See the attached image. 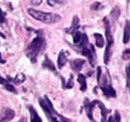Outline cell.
<instances>
[{"mask_svg": "<svg viewBox=\"0 0 130 122\" xmlns=\"http://www.w3.org/2000/svg\"><path fill=\"white\" fill-rule=\"evenodd\" d=\"M126 78H127V87L130 88V63L127 64L125 67Z\"/></svg>", "mask_w": 130, "mask_h": 122, "instance_id": "ac0fdd59", "label": "cell"}, {"mask_svg": "<svg viewBox=\"0 0 130 122\" xmlns=\"http://www.w3.org/2000/svg\"><path fill=\"white\" fill-rule=\"evenodd\" d=\"M85 63V60L83 59H74V60L70 61V66L73 71H74L75 72H79Z\"/></svg>", "mask_w": 130, "mask_h": 122, "instance_id": "8992f818", "label": "cell"}, {"mask_svg": "<svg viewBox=\"0 0 130 122\" xmlns=\"http://www.w3.org/2000/svg\"><path fill=\"white\" fill-rule=\"evenodd\" d=\"M47 2L50 6H54L57 3L60 2V0H47Z\"/></svg>", "mask_w": 130, "mask_h": 122, "instance_id": "cb8c5ba5", "label": "cell"}, {"mask_svg": "<svg viewBox=\"0 0 130 122\" xmlns=\"http://www.w3.org/2000/svg\"><path fill=\"white\" fill-rule=\"evenodd\" d=\"M6 20V13L4 12L0 8V24L4 23Z\"/></svg>", "mask_w": 130, "mask_h": 122, "instance_id": "7402d4cb", "label": "cell"}, {"mask_svg": "<svg viewBox=\"0 0 130 122\" xmlns=\"http://www.w3.org/2000/svg\"><path fill=\"white\" fill-rule=\"evenodd\" d=\"M15 112L9 108H4L0 113V122H9L14 117Z\"/></svg>", "mask_w": 130, "mask_h": 122, "instance_id": "5b68a950", "label": "cell"}, {"mask_svg": "<svg viewBox=\"0 0 130 122\" xmlns=\"http://www.w3.org/2000/svg\"><path fill=\"white\" fill-rule=\"evenodd\" d=\"M30 2L34 6H39L41 4L42 0H30Z\"/></svg>", "mask_w": 130, "mask_h": 122, "instance_id": "d4e9b609", "label": "cell"}, {"mask_svg": "<svg viewBox=\"0 0 130 122\" xmlns=\"http://www.w3.org/2000/svg\"><path fill=\"white\" fill-rule=\"evenodd\" d=\"M25 79H26V77H25V75L23 73H19V74L16 75L14 79H12V81L16 84H19V83L24 82Z\"/></svg>", "mask_w": 130, "mask_h": 122, "instance_id": "e0dca14e", "label": "cell"}, {"mask_svg": "<svg viewBox=\"0 0 130 122\" xmlns=\"http://www.w3.org/2000/svg\"><path fill=\"white\" fill-rule=\"evenodd\" d=\"M107 122H121V115L118 111H115L114 116L110 115Z\"/></svg>", "mask_w": 130, "mask_h": 122, "instance_id": "2e32d148", "label": "cell"}, {"mask_svg": "<svg viewBox=\"0 0 130 122\" xmlns=\"http://www.w3.org/2000/svg\"><path fill=\"white\" fill-rule=\"evenodd\" d=\"M7 83H8V80H6V79H4L2 77H1V75H0V84H4V85H5Z\"/></svg>", "mask_w": 130, "mask_h": 122, "instance_id": "484cf974", "label": "cell"}, {"mask_svg": "<svg viewBox=\"0 0 130 122\" xmlns=\"http://www.w3.org/2000/svg\"><path fill=\"white\" fill-rule=\"evenodd\" d=\"M37 35L35 37L30 43L27 47V56L30 58L32 63L36 62L37 57L40 52L42 50L45 45V39L43 35L39 33V31H37Z\"/></svg>", "mask_w": 130, "mask_h": 122, "instance_id": "7a4b0ae2", "label": "cell"}, {"mask_svg": "<svg viewBox=\"0 0 130 122\" xmlns=\"http://www.w3.org/2000/svg\"><path fill=\"white\" fill-rule=\"evenodd\" d=\"M77 81L80 83L81 87L80 89L82 92H85L87 89V83H86V78L82 74H79L77 77Z\"/></svg>", "mask_w": 130, "mask_h": 122, "instance_id": "7c38bea8", "label": "cell"}, {"mask_svg": "<svg viewBox=\"0 0 130 122\" xmlns=\"http://www.w3.org/2000/svg\"><path fill=\"white\" fill-rule=\"evenodd\" d=\"M42 66L43 67L49 69L52 72H55V73L56 72V67H55L54 63L51 61V60L49 58L47 55L45 56V60L43 61V63Z\"/></svg>", "mask_w": 130, "mask_h": 122, "instance_id": "8fae6325", "label": "cell"}, {"mask_svg": "<svg viewBox=\"0 0 130 122\" xmlns=\"http://www.w3.org/2000/svg\"><path fill=\"white\" fill-rule=\"evenodd\" d=\"M39 102L42 109L44 111L50 122H68V120L58 114L53 107L52 103L48 98L45 96L44 98H40Z\"/></svg>", "mask_w": 130, "mask_h": 122, "instance_id": "6da1fadb", "label": "cell"}, {"mask_svg": "<svg viewBox=\"0 0 130 122\" xmlns=\"http://www.w3.org/2000/svg\"><path fill=\"white\" fill-rule=\"evenodd\" d=\"M67 52L64 50H61L59 53L58 58V67L60 69H61L66 64L67 61V56L69 54H67Z\"/></svg>", "mask_w": 130, "mask_h": 122, "instance_id": "9c48e42d", "label": "cell"}, {"mask_svg": "<svg viewBox=\"0 0 130 122\" xmlns=\"http://www.w3.org/2000/svg\"><path fill=\"white\" fill-rule=\"evenodd\" d=\"M73 37V43L76 45H78L79 43L81 42V39L83 38V33H81L78 30H75L72 33Z\"/></svg>", "mask_w": 130, "mask_h": 122, "instance_id": "9a60e30c", "label": "cell"}, {"mask_svg": "<svg viewBox=\"0 0 130 122\" xmlns=\"http://www.w3.org/2000/svg\"><path fill=\"white\" fill-rule=\"evenodd\" d=\"M121 58L124 60H130V49H126L125 50L123 51L122 54Z\"/></svg>", "mask_w": 130, "mask_h": 122, "instance_id": "d6986e66", "label": "cell"}, {"mask_svg": "<svg viewBox=\"0 0 130 122\" xmlns=\"http://www.w3.org/2000/svg\"><path fill=\"white\" fill-rule=\"evenodd\" d=\"M28 110L30 115V122H42V120L39 116L37 112L32 106H28Z\"/></svg>", "mask_w": 130, "mask_h": 122, "instance_id": "30bf717a", "label": "cell"}, {"mask_svg": "<svg viewBox=\"0 0 130 122\" xmlns=\"http://www.w3.org/2000/svg\"><path fill=\"white\" fill-rule=\"evenodd\" d=\"M5 88H6L8 91L11 92H14V93H16V89H15V87L9 83H7L5 84Z\"/></svg>", "mask_w": 130, "mask_h": 122, "instance_id": "44dd1931", "label": "cell"}, {"mask_svg": "<svg viewBox=\"0 0 130 122\" xmlns=\"http://www.w3.org/2000/svg\"><path fill=\"white\" fill-rule=\"evenodd\" d=\"M101 89L103 92L104 95L107 98H115L117 96L115 89L112 87L111 84L106 85L105 87H102Z\"/></svg>", "mask_w": 130, "mask_h": 122, "instance_id": "ba28073f", "label": "cell"}, {"mask_svg": "<svg viewBox=\"0 0 130 122\" xmlns=\"http://www.w3.org/2000/svg\"><path fill=\"white\" fill-rule=\"evenodd\" d=\"M129 2H130V0H129Z\"/></svg>", "mask_w": 130, "mask_h": 122, "instance_id": "83f0119b", "label": "cell"}, {"mask_svg": "<svg viewBox=\"0 0 130 122\" xmlns=\"http://www.w3.org/2000/svg\"><path fill=\"white\" fill-rule=\"evenodd\" d=\"M28 14L35 20L41 21L45 24H52L59 22L61 20V16L54 13H47L36 10L32 8L28 10Z\"/></svg>", "mask_w": 130, "mask_h": 122, "instance_id": "3957f363", "label": "cell"}, {"mask_svg": "<svg viewBox=\"0 0 130 122\" xmlns=\"http://www.w3.org/2000/svg\"><path fill=\"white\" fill-rule=\"evenodd\" d=\"M130 40V20H127L124 26L123 30V42L124 44H127Z\"/></svg>", "mask_w": 130, "mask_h": 122, "instance_id": "52a82bcc", "label": "cell"}, {"mask_svg": "<svg viewBox=\"0 0 130 122\" xmlns=\"http://www.w3.org/2000/svg\"><path fill=\"white\" fill-rule=\"evenodd\" d=\"M104 22L105 25V35L107 41V44L106 47L104 56V63L107 65L109 63L110 58L112 56V47L114 45V38L111 32V28L110 25L109 21L106 18H104Z\"/></svg>", "mask_w": 130, "mask_h": 122, "instance_id": "277c9868", "label": "cell"}, {"mask_svg": "<svg viewBox=\"0 0 130 122\" xmlns=\"http://www.w3.org/2000/svg\"><path fill=\"white\" fill-rule=\"evenodd\" d=\"M0 63H5V60H4L2 58V56H1V54H0Z\"/></svg>", "mask_w": 130, "mask_h": 122, "instance_id": "4316f807", "label": "cell"}, {"mask_svg": "<svg viewBox=\"0 0 130 122\" xmlns=\"http://www.w3.org/2000/svg\"><path fill=\"white\" fill-rule=\"evenodd\" d=\"M79 20L77 16H75L74 18H73V22H72V25L71 26V27L68 29H67V32L68 33H73L74 31L77 30V28H79Z\"/></svg>", "mask_w": 130, "mask_h": 122, "instance_id": "4fadbf2b", "label": "cell"}, {"mask_svg": "<svg viewBox=\"0 0 130 122\" xmlns=\"http://www.w3.org/2000/svg\"><path fill=\"white\" fill-rule=\"evenodd\" d=\"M101 6V4L100 2H95L94 4H93L91 5V8L93 10H98L100 9V7Z\"/></svg>", "mask_w": 130, "mask_h": 122, "instance_id": "603a6c76", "label": "cell"}, {"mask_svg": "<svg viewBox=\"0 0 130 122\" xmlns=\"http://www.w3.org/2000/svg\"><path fill=\"white\" fill-rule=\"evenodd\" d=\"M73 85H74V82H73V75H71V77L69 78V81L65 84L64 87H65V88H72Z\"/></svg>", "mask_w": 130, "mask_h": 122, "instance_id": "ffe728a7", "label": "cell"}, {"mask_svg": "<svg viewBox=\"0 0 130 122\" xmlns=\"http://www.w3.org/2000/svg\"><path fill=\"white\" fill-rule=\"evenodd\" d=\"M95 39V45L98 48H101L104 45V40L103 36L100 33H95L93 35Z\"/></svg>", "mask_w": 130, "mask_h": 122, "instance_id": "5bb4252c", "label": "cell"}]
</instances>
